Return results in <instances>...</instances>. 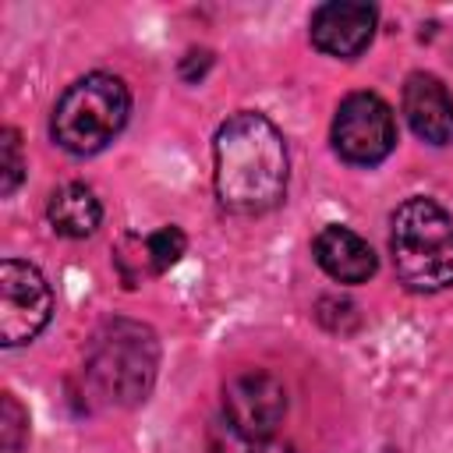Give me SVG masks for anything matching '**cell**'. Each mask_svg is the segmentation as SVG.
I'll list each match as a JSON object with an SVG mask.
<instances>
[{"label": "cell", "mask_w": 453, "mask_h": 453, "mask_svg": "<svg viewBox=\"0 0 453 453\" xmlns=\"http://www.w3.org/2000/svg\"><path fill=\"white\" fill-rule=\"evenodd\" d=\"M216 198L234 216H262L287 195V142L280 127L255 110L226 117L212 142Z\"/></svg>", "instance_id": "1"}, {"label": "cell", "mask_w": 453, "mask_h": 453, "mask_svg": "<svg viewBox=\"0 0 453 453\" xmlns=\"http://www.w3.org/2000/svg\"><path fill=\"white\" fill-rule=\"evenodd\" d=\"M389 255L400 283L418 294L453 287V219L425 195L400 202L389 216Z\"/></svg>", "instance_id": "2"}, {"label": "cell", "mask_w": 453, "mask_h": 453, "mask_svg": "<svg viewBox=\"0 0 453 453\" xmlns=\"http://www.w3.org/2000/svg\"><path fill=\"white\" fill-rule=\"evenodd\" d=\"M159 368V340L149 326L113 319L96 329L85 354V379L96 396L117 407H134L152 393Z\"/></svg>", "instance_id": "3"}, {"label": "cell", "mask_w": 453, "mask_h": 453, "mask_svg": "<svg viewBox=\"0 0 453 453\" xmlns=\"http://www.w3.org/2000/svg\"><path fill=\"white\" fill-rule=\"evenodd\" d=\"M131 113V92L117 74L92 71L67 85V92L53 106L50 134L60 149L74 156H92L106 149Z\"/></svg>", "instance_id": "4"}, {"label": "cell", "mask_w": 453, "mask_h": 453, "mask_svg": "<svg viewBox=\"0 0 453 453\" xmlns=\"http://www.w3.org/2000/svg\"><path fill=\"white\" fill-rule=\"evenodd\" d=\"M333 149L350 166H375L396 145V120L382 96L350 92L333 117Z\"/></svg>", "instance_id": "5"}, {"label": "cell", "mask_w": 453, "mask_h": 453, "mask_svg": "<svg viewBox=\"0 0 453 453\" xmlns=\"http://www.w3.org/2000/svg\"><path fill=\"white\" fill-rule=\"evenodd\" d=\"M53 315V290L32 262H0V340L18 347L35 340Z\"/></svg>", "instance_id": "6"}, {"label": "cell", "mask_w": 453, "mask_h": 453, "mask_svg": "<svg viewBox=\"0 0 453 453\" xmlns=\"http://www.w3.org/2000/svg\"><path fill=\"white\" fill-rule=\"evenodd\" d=\"M223 414L234 432L269 439L287 418V389L269 372L258 368L237 372L223 386Z\"/></svg>", "instance_id": "7"}, {"label": "cell", "mask_w": 453, "mask_h": 453, "mask_svg": "<svg viewBox=\"0 0 453 453\" xmlns=\"http://www.w3.org/2000/svg\"><path fill=\"white\" fill-rule=\"evenodd\" d=\"M375 7L361 0H329L311 14V46L326 57L354 60L375 35Z\"/></svg>", "instance_id": "8"}, {"label": "cell", "mask_w": 453, "mask_h": 453, "mask_svg": "<svg viewBox=\"0 0 453 453\" xmlns=\"http://www.w3.org/2000/svg\"><path fill=\"white\" fill-rule=\"evenodd\" d=\"M188 248V237L180 226H159L152 234H124L113 248V265L127 287H138L149 276L166 273Z\"/></svg>", "instance_id": "9"}, {"label": "cell", "mask_w": 453, "mask_h": 453, "mask_svg": "<svg viewBox=\"0 0 453 453\" xmlns=\"http://www.w3.org/2000/svg\"><path fill=\"white\" fill-rule=\"evenodd\" d=\"M403 117L421 142H428V145L453 142V96L435 74H425V71L407 74Z\"/></svg>", "instance_id": "10"}, {"label": "cell", "mask_w": 453, "mask_h": 453, "mask_svg": "<svg viewBox=\"0 0 453 453\" xmlns=\"http://www.w3.org/2000/svg\"><path fill=\"white\" fill-rule=\"evenodd\" d=\"M311 255H315L319 269L336 283H365L368 276H375V265H379L372 244L340 223H329L315 234Z\"/></svg>", "instance_id": "11"}, {"label": "cell", "mask_w": 453, "mask_h": 453, "mask_svg": "<svg viewBox=\"0 0 453 453\" xmlns=\"http://www.w3.org/2000/svg\"><path fill=\"white\" fill-rule=\"evenodd\" d=\"M46 216H50V226L60 237H88V234H96V226L103 219V205L92 195V188H85V184H64V188H57L50 195Z\"/></svg>", "instance_id": "12"}, {"label": "cell", "mask_w": 453, "mask_h": 453, "mask_svg": "<svg viewBox=\"0 0 453 453\" xmlns=\"http://www.w3.org/2000/svg\"><path fill=\"white\" fill-rule=\"evenodd\" d=\"M209 453H294L290 442L269 435V439H255V435H241L230 425H223L219 432H212L209 439Z\"/></svg>", "instance_id": "13"}, {"label": "cell", "mask_w": 453, "mask_h": 453, "mask_svg": "<svg viewBox=\"0 0 453 453\" xmlns=\"http://www.w3.org/2000/svg\"><path fill=\"white\" fill-rule=\"evenodd\" d=\"M25 156H21V142L14 127L0 131V195H14V188L25 180Z\"/></svg>", "instance_id": "14"}, {"label": "cell", "mask_w": 453, "mask_h": 453, "mask_svg": "<svg viewBox=\"0 0 453 453\" xmlns=\"http://www.w3.org/2000/svg\"><path fill=\"white\" fill-rule=\"evenodd\" d=\"M0 428H4V453H21L25 449V432H28V414L21 411L14 393H4Z\"/></svg>", "instance_id": "15"}]
</instances>
